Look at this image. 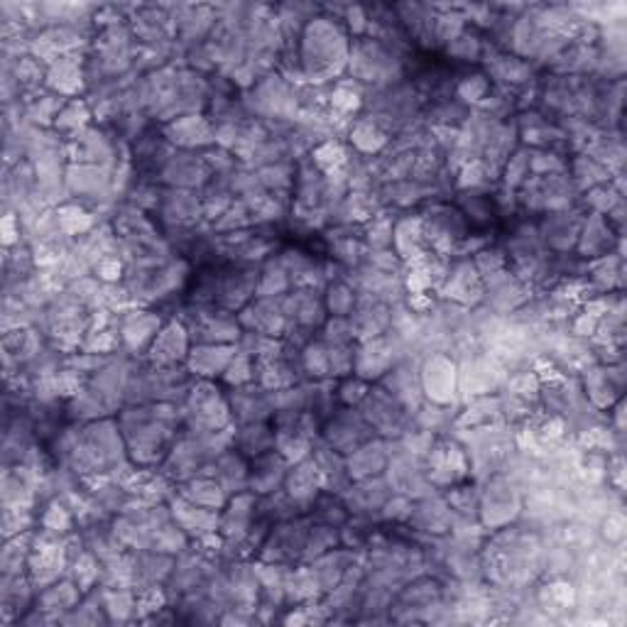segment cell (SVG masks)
Masks as SVG:
<instances>
[{
	"label": "cell",
	"instance_id": "cell-1",
	"mask_svg": "<svg viewBox=\"0 0 627 627\" xmlns=\"http://www.w3.org/2000/svg\"><path fill=\"white\" fill-rule=\"evenodd\" d=\"M125 439L128 458L140 468H160L176 436L182 434V409L172 402L123 407L115 414Z\"/></svg>",
	"mask_w": 627,
	"mask_h": 627
},
{
	"label": "cell",
	"instance_id": "cell-2",
	"mask_svg": "<svg viewBox=\"0 0 627 627\" xmlns=\"http://www.w3.org/2000/svg\"><path fill=\"white\" fill-rule=\"evenodd\" d=\"M348 54L351 38L336 18L316 16L300 34V62L306 84L324 87L343 79Z\"/></svg>",
	"mask_w": 627,
	"mask_h": 627
},
{
	"label": "cell",
	"instance_id": "cell-3",
	"mask_svg": "<svg viewBox=\"0 0 627 627\" xmlns=\"http://www.w3.org/2000/svg\"><path fill=\"white\" fill-rule=\"evenodd\" d=\"M346 72L356 84H365L371 89L393 87L405 79L407 57L397 54L393 47H387L385 42L365 34V38L351 40Z\"/></svg>",
	"mask_w": 627,
	"mask_h": 627
},
{
	"label": "cell",
	"instance_id": "cell-4",
	"mask_svg": "<svg viewBox=\"0 0 627 627\" xmlns=\"http://www.w3.org/2000/svg\"><path fill=\"white\" fill-rule=\"evenodd\" d=\"M184 429L221 432L233 427L229 395L216 381H194L180 405Z\"/></svg>",
	"mask_w": 627,
	"mask_h": 627
},
{
	"label": "cell",
	"instance_id": "cell-5",
	"mask_svg": "<svg viewBox=\"0 0 627 627\" xmlns=\"http://www.w3.org/2000/svg\"><path fill=\"white\" fill-rule=\"evenodd\" d=\"M519 515H523V488L505 473H495L481 491L478 523L491 532L513 525Z\"/></svg>",
	"mask_w": 627,
	"mask_h": 627
},
{
	"label": "cell",
	"instance_id": "cell-6",
	"mask_svg": "<svg viewBox=\"0 0 627 627\" xmlns=\"http://www.w3.org/2000/svg\"><path fill=\"white\" fill-rule=\"evenodd\" d=\"M310 529H312L310 515H300V517L285 519V523L272 525L263 542V547L257 549L255 559L267 562V564H285V566L302 564Z\"/></svg>",
	"mask_w": 627,
	"mask_h": 627
},
{
	"label": "cell",
	"instance_id": "cell-7",
	"mask_svg": "<svg viewBox=\"0 0 627 627\" xmlns=\"http://www.w3.org/2000/svg\"><path fill=\"white\" fill-rule=\"evenodd\" d=\"M358 409L365 422L373 427V432L387 442H397L400 436H405L414 427L412 412L402 407L383 385H373Z\"/></svg>",
	"mask_w": 627,
	"mask_h": 627
},
{
	"label": "cell",
	"instance_id": "cell-8",
	"mask_svg": "<svg viewBox=\"0 0 627 627\" xmlns=\"http://www.w3.org/2000/svg\"><path fill=\"white\" fill-rule=\"evenodd\" d=\"M375 432L358 407H338L322 424V442L334 448L341 456H351L356 448L375 439Z\"/></svg>",
	"mask_w": 627,
	"mask_h": 627
},
{
	"label": "cell",
	"instance_id": "cell-9",
	"mask_svg": "<svg viewBox=\"0 0 627 627\" xmlns=\"http://www.w3.org/2000/svg\"><path fill=\"white\" fill-rule=\"evenodd\" d=\"M257 495L251 491L235 493L221 507L219 535L223 537V552L235 549V559H243V544L255 525Z\"/></svg>",
	"mask_w": 627,
	"mask_h": 627
},
{
	"label": "cell",
	"instance_id": "cell-10",
	"mask_svg": "<svg viewBox=\"0 0 627 627\" xmlns=\"http://www.w3.org/2000/svg\"><path fill=\"white\" fill-rule=\"evenodd\" d=\"M419 381L424 397L436 405H452L458 393V363L452 353H429L419 365Z\"/></svg>",
	"mask_w": 627,
	"mask_h": 627
},
{
	"label": "cell",
	"instance_id": "cell-11",
	"mask_svg": "<svg viewBox=\"0 0 627 627\" xmlns=\"http://www.w3.org/2000/svg\"><path fill=\"white\" fill-rule=\"evenodd\" d=\"M192 336H189L186 326L180 318H168L162 324L160 334L152 341L150 351L145 353V363L152 368H174V365H184L189 358V351H192Z\"/></svg>",
	"mask_w": 627,
	"mask_h": 627
},
{
	"label": "cell",
	"instance_id": "cell-12",
	"mask_svg": "<svg viewBox=\"0 0 627 627\" xmlns=\"http://www.w3.org/2000/svg\"><path fill=\"white\" fill-rule=\"evenodd\" d=\"M211 180V170L201 152L174 150L172 158L164 164L158 182L160 186L186 189V192H201Z\"/></svg>",
	"mask_w": 627,
	"mask_h": 627
},
{
	"label": "cell",
	"instance_id": "cell-13",
	"mask_svg": "<svg viewBox=\"0 0 627 627\" xmlns=\"http://www.w3.org/2000/svg\"><path fill=\"white\" fill-rule=\"evenodd\" d=\"M164 318L158 312L148 310H130L118 314V331H121V351L128 356H145L152 341L160 334Z\"/></svg>",
	"mask_w": 627,
	"mask_h": 627
},
{
	"label": "cell",
	"instance_id": "cell-14",
	"mask_svg": "<svg viewBox=\"0 0 627 627\" xmlns=\"http://www.w3.org/2000/svg\"><path fill=\"white\" fill-rule=\"evenodd\" d=\"M584 214L582 211L566 209V211H552V214H544L539 221V239L547 247V253L554 255H569L572 247H576L578 235H582L584 226Z\"/></svg>",
	"mask_w": 627,
	"mask_h": 627
},
{
	"label": "cell",
	"instance_id": "cell-15",
	"mask_svg": "<svg viewBox=\"0 0 627 627\" xmlns=\"http://www.w3.org/2000/svg\"><path fill=\"white\" fill-rule=\"evenodd\" d=\"M155 214L160 216L164 229H196V223L204 219L201 194L186 192V189L162 186Z\"/></svg>",
	"mask_w": 627,
	"mask_h": 627
},
{
	"label": "cell",
	"instance_id": "cell-16",
	"mask_svg": "<svg viewBox=\"0 0 627 627\" xmlns=\"http://www.w3.org/2000/svg\"><path fill=\"white\" fill-rule=\"evenodd\" d=\"M162 135L174 150L184 152H204L209 148L216 145L214 140V123L209 121L206 115L194 113V115H182L174 118V121L164 123Z\"/></svg>",
	"mask_w": 627,
	"mask_h": 627
},
{
	"label": "cell",
	"instance_id": "cell-17",
	"mask_svg": "<svg viewBox=\"0 0 627 627\" xmlns=\"http://www.w3.org/2000/svg\"><path fill=\"white\" fill-rule=\"evenodd\" d=\"M44 89L57 93V97H64L67 101L81 99L84 89H89L87 79V54H67L62 59H57L54 64L47 67V81Z\"/></svg>",
	"mask_w": 627,
	"mask_h": 627
},
{
	"label": "cell",
	"instance_id": "cell-18",
	"mask_svg": "<svg viewBox=\"0 0 627 627\" xmlns=\"http://www.w3.org/2000/svg\"><path fill=\"white\" fill-rule=\"evenodd\" d=\"M454 519L456 515L444 500V495L434 493L422 500H414L407 525L417 532V535H424V537H446V535H452Z\"/></svg>",
	"mask_w": 627,
	"mask_h": 627
},
{
	"label": "cell",
	"instance_id": "cell-19",
	"mask_svg": "<svg viewBox=\"0 0 627 627\" xmlns=\"http://www.w3.org/2000/svg\"><path fill=\"white\" fill-rule=\"evenodd\" d=\"M235 316H239V324L243 331H253V334H263L272 338H285L290 328L285 310H282V297L280 300L255 297Z\"/></svg>",
	"mask_w": 627,
	"mask_h": 627
},
{
	"label": "cell",
	"instance_id": "cell-20",
	"mask_svg": "<svg viewBox=\"0 0 627 627\" xmlns=\"http://www.w3.org/2000/svg\"><path fill=\"white\" fill-rule=\"evenodd\" d=\"M229 407L233 424H253V422H272L275 407H272V393L260 385L251 383L243 387H229Z\"/></svg>",
	"mask_w": 627,
	"mask_h": 627
},
{
	"label": "cell",
	"instance_id": "cell-21",
	"mask_svg": "<svg viewBox=\"0 0 627 627\" xmlns=\"http://www.w3.org/2000/svg\"><path fill=\"white\" fill-rule=\"evenodd\" d=\"M393 493L395 491L390 488L385 476H373V478L353 481L341 498L346 503L351 517H371L377 523V513H381V507L387 503V498Z\"/></svg>",
	"mask_w": 627,
	"mask_h": 627
},
{
	"label": "cell",
	"instance_id": "cell-22",
	"mask_svg": "<svg viewBox=\"0 0 627 627\" xmlns=\"http://www.w3.org/2000/svg\"><path fill=\"white\" fill-rule=\"evenodd\" d=\"M201 476V473H199ZM204 476L214 478L223 493L235 495V493H243L247 491V478H251V461H247L241 452H235V448H226V452L219 454L211 464L206 466Z\"/></svg>",
	"mask_w": 627,
	"mask_h": 627
},
{
	"label": "cell",
	"instance_id": "cell-23",
	"mask_svg": "<svg viewBox=\"0 0 627 627\" xmlns=\"http://www.w3.org/2000/svg\"><path fill=\"white\" fill-rule=\"evenodd\" d=\"M168 505H170L174 523L186 532V537L192 542L201 537H209V535H216L219 532L221 510H209V507L189 503L186 498H182L180 493H176Z\"/></svg>",
	"mask_w": 627,
	"mask_h": 627
},
{
	"label": "cell",
	"instance_id": "cell-24",
	"mask_svg": "<svg viewBox=\"0 0 627 627\" xmlns=\"http://www.w3.org/2000/svg\"><path fill=\"white\" fill-rule=\"evenodd\" d=\"M287 471H290L287 458L282 456L277 448H272V452L263 456H255L251 458V478H247V491L255 493L257 498L275 493L282 488V485H285Z\"/></svg>",
	"mask_w": 627,
	"mask_h": 627
},
{
	"label": "cell",
	"instance_id": "cell-25",
	"mask_svg": "<svg viewBox=\"0 0 627 627\" xmlns=\"http://www.w3.org/2000/svg\"><path fill=\"white\" fill-rule=\"evenodd\" d=\"M174 569V556L152 552V549H138L133 552V588H158L168 586Z\"/></svg>",
	"mask_w": 627,
	"mask_h": 627
},
{
	"label": "cell",
	"instance_id": "cell-26",
	"mask_svg": "<svg viewBox=\"0 0 627 627\" xmlns=\"http://www.w3.org/2000/svg\"><path fill=\"white\" fill-rule=\"evenodd\" d=\"M235 356V346H209V343H196L189 351L186 371L192 373L194 381H221L223 371Z\"/></svg>",
	"mask_w": 627,
	"mask_h": 627
},
{
	"label": "cell",
	"instance_id": "cell-27",
	"mask_svg": "<svg viewBox=\"0 0 627 627\" xmlns=\"http://www.w3.org/2000/svg\"><path fill=\"white\" fill-rule=\"evenodd\" d=\"M390 454H393V442L381 439V436H375L373 442L356 448L351 456H346L351 481L383 476L390 464Z\"/></svg>",
	"mask_w": 627,
	"mask_h": 627
},
{
	"label": "cell",
	"instance_id": "cell-28",
	"mask_svg": "<svg viewBox=\"0 0 627 627\" xmlns=\"http://www.w3.org/2000/svg\"><path fill=\"white\" fill-rule=\"evenodd\" d=\"M615 231L606 216L600 214H588L584 219V226H582V235H578V243H576V255L584 257V260H598V257H606L613 253V243H615Z\"/></svg>",
	"mask_w": 627,
	"mask_h": 627
},
{
	"label": "cell",
	"instance_id": "cell-29",
	"mask_svg": "<svg viewBox=\"0 0 627 627\" xmlns=\"http://www.w3.org/2000/svg\"><path fill=\"white\" fill-rule=\"evenodd\" d=\"M282 488H285V493L302 507L304 513H310L316 495L322 493V481H318V471L314 466L312 454L290 466L285 485H282Z\"/></svg>",
	"mask_w": 627,
	"mask_h": 627
},
{
	"label": "cell",
	"instance_id": "cell-30",
	"mask_svg": "<svg viewBox=\"0 0 627 627\" xmlns=\"http://www.w3.org/2000/svg\"><path fill=\"white\" fill-rule=\"evenodd\" d=\"M233 448L235 452H241L247 461L263 456L275 448V427H272V422L235 424Z\"/></svg>",
	"mask_w": 627,
	"mask_h": 627
},
{
	"label": "cell",
	"instance_id": "cell-31",
	"mask_svg": "<svg viewBox=\"0 0 627 627\" xmlns=\"http://www.w3.org/2000/svg\"><path fill=\"white\" fill-rule=\"evenodd\" d=\"M456 209L461 211V216L466 219L471 229H488L498 219V204H495V196L485 194L483 189H466L456 199Z\"/></svg>",
	"mask_w": 627,
	"mask_h": 627
},
{
	"label": "cell",
	"instance_id": "cell-32",
	"mask_svg": "<svg viewBox=\"0 0 627 627\" xmlns=\"http://www.w3.org/2000/svg\"><path fill=\"white\" fill-rule=\"evenodd\" d=\"M348 140H351V150L361 158H377L390 145V135L365 113L351 123Z\"/></svg>",
	"mask_w": 627,
	"mask_h": 627
},
{
	"label": "cell",
	"instance_id": "cell-33",
	"mask_svg": "<svg viewBox=\"0 0 627 627\" xmlns=\"http://www.w3.org/2000/svg\"><path fill=\"white\" fill-rule=\"evenodd\" d=\"M176 493H180L182 498H186L189 503L209 507V510H221V507L229 500V495L223 493L221 485L211 476H204V473L189 481L176 483Z\"/></svg>",
	"mask_w": 627,
	"mask_h": 627
},
{
	"label": "cell",
	"instance_id": "cell-34",
	"mask_svg": "<svg viewBox=\"0 0 627 627\" xmlns=\"http://www.w3.org/2000/svg\"><path fill=\"white\" fill-rule=\"evenodd\" d=\"M306 515H310V519L316 525H328V527H336V529H341L351 519L348 507H346V503H343L341 495L326 493V491L316 495V500L312 503L310 513H306Z\"/></svg>",
	"mask_w": 627,
	"mask_h": 627
},
{
	"label": "cell",
	"instance_id": "cell-35",
	"mask_svg": "<svg viewBox=\"0 0 627 627\" xmlns=\"http://www.w3.org/2000/svg\"><path fill=\"white\" fill-rule=\"evenodd\" d=\"M34 529H38V527H34ZM34 529L22 532V535L6 539V547H3V552H0V572H3V576L28 574V559H30Z\"/></svg>",
	"mask_w": 627,
	"mask_h": 627
},
{
	"label": "cell",
	"instance_id": "cell-36",
	"mask_svg": "<svg viewBox=\"0 0 627 627\" xmlns=\"http://www.w3.org/2000/svg\"><path fill=\"white\" fill-rule=\"evenodd\" d=\"M91 118H93V111H91L89 101L87 99H72V101H67L62 113H59L54 130L59 135H67V140H69V138H74L77 133H81V130H87L89 123H91Z\"/></svg>",
	"mask_w": 627,
	"mask_h": 627
},
{
	"label": "cell",
	"instance_id": "cell-37",
	"mask_svg": "<svg viewBox=\"0 0 627 627\" xmlns=\"http://www.w3.org/2000/svg\"><path fill=\"white\" fill-rule=\"evenodd\" d=\"M356 302H358V292L353 290L343 277L331 280L324 290V304H326L328 316L348 318Z\"/></svg>",
	"mask_w": 627,
	"mask_h": 627
},
{
	"label": "cell",
	"instance_id": "cell-38",
	"mask_svg": "<svg viewBox=\"0 0 627 627\" xmlns=\"http://www.w3.org/2000/svg\"><path fill=\"white\" fill-rule=\"evenodd\" d=\"M341 547V529L336 527H328V525H316L312 523L310 529V537H306V547H304V556H302V564H310L318 556Z\"/></svg>",
	"mask_w": 627,
	"mask_h": 627
},
{
	"label": "cell",
	"instance_id": "cell-39",
	"mask_svg": "<svg viewBox=\"0 0 627 627\" xmlns=\"http://www.w3.org/2000/svg\"><path fill=\"white\" fill-rule=\"evenodd\" d=\"M221 383L229 387H243V385L255 383V358L245 356V353L241 351H235L229 368L221 375Z\"/></svg>",
	"mask_w": 627,
	"mask_h": 627
},
{
	"label": "cell",
	"instance_id": "cell-40",
	"mask_svg": "<svg viewBox=\"0 0 627 627\" xmlns=\"http://www.w3.org/2000/svg\"><path fill=\"white\" fill-rule=\"evenodd\" d=\"M373 383L363 381L358 375H348L336 381V395H338V405L343 407H358L361 402L365 400V395L371 393Z\"/></svg>",
	"mask_w": 627,
	"mask_h": 627
}]
</instances>
